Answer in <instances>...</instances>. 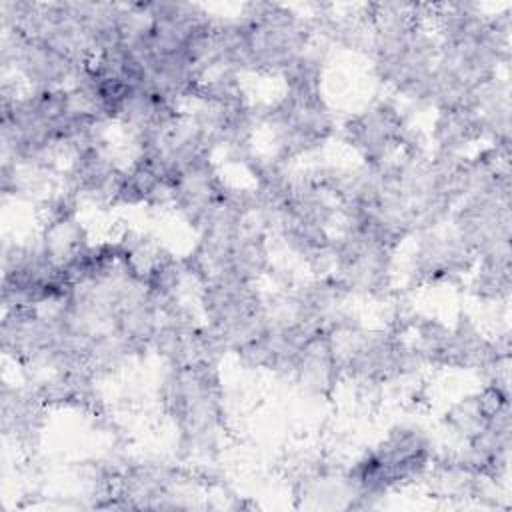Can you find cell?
Wrapping results in <instances>:
<instances>
[{
	"mask_svg": "<svg viewBox=\"0 0 512 512\" xmlns=\"http://www.w3.org/2000/svg\"><path fill=\"white\" fill-rule=\"evenodd\" d=\"M344 132L368 164H382L394 148L406 146V126L390 104H378L354 116L344 126Z\"/></svg>",
	"mask_w": 512,
	"mask_h": 512,
	"instance_id": "obj_2",
	"label": "cell"
},
{
	"mask_svg": "<svg viewBox=\"0 0 512 512\" xmlns=\"http://www.w3.org/2000/svg\"><path fill=\"white\" fill-rule=\"evenodd\" d=\"M268 122L276 128L280 150L286 156L316 148L332 128L328 108L318 96V90H288L270 108Z\"/></svg>",
	"mask_w": 512,
	"mask_h": 512,
	"instance_id": "obj_1",
	"label": "cell"
}]
</instances>
